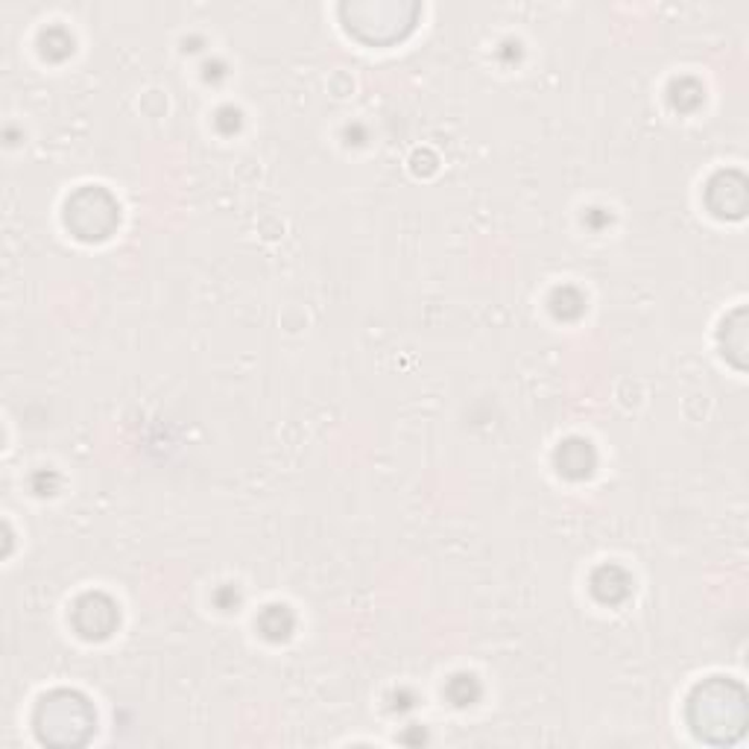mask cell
I'll return each instance as SVG.
<instances>
[{
    "instance_id": "7",
    "label": "cell",
    "mask_w": 749,
    "mask_h": 749,
    "mask_svg": "<svg viewBox=\"0 0 749 749\" xmlns=\"http://www.w3.org/2000/svg\"><path fill=\"white\" fill-rule=\"evenodd\" d=\"M747 310L738 308L726 322H723V355L732 357L735 366H744V352H747V328H744Z\"/></svg>"
},
{
    "instance_id": "3",
    "label": "cell",
    "mask_w": 749,
    "mask_h": 749,
    "mask_svg": "<svg viewBox=\"0 0 749 749\" xmlns=\"http://www.w3.org/2000/svg\"><path fill=\"white\" fill-rule=\"evenodd\" d=\"M65 223L79 241H106L120 223V208L106 188L86 185L67 200Z\"/></svg>"
},
{
    "instance_id": "4",
    "label": "cell",
    "mask_w": 749,
    "mask_h": 749,
    "mask_svg": "<svg viewBox=\"0 0 749 749\" xmlns=\"http://www.w3.org/2000/svg\"><path fill=\"white\" fill-rule=\"evenodd\" d=\"M91 609H94L91 597L86 595L74 606V626L82 638H106L117 624V606L109 597L97 595V612H91Z\"/></svg>"
},
{
    "instance_id": "1",
    "label": "cell",
    "mask_w": 749,
    "mask_h": 749,
    "mask_svg": "<svg viewBox=\"0 0 749 749\" xmlns=\"http://www.w3.org/2000/svg\"><path fill=\"white\" fill-rule=\"evenodd\" d=\"M688 726L700 740L714 747L738 744L747 732V694L738 683L714 676L688 697Z\"/></svg>"
},
{
    "instance_id": "5",
    "label": "cell",
    "mask_w": 749,
    "mask_h": 749,
    "mask_svg": "<svg viewBox=\"0 0 749 749\" xmlns=\"http://www.w3.org/2000/svg\"><path fill=\"white\" fill-rule=\"evenodd\" d=\"M721 193V200H709V208L718 217H740V214L747 212V182H744V176L738 174V179L732 182V191H723L721 188V179L714 176L709 182V191H706V196H718Z\"/></svg>"
},
{
    "instance_id": "2",
    "label": "cell",
    "mask_w": 749,
    "mask_h": 749,
    "mask_svg": "<svg viewBox=\"0 0 749 749\" xmlns=\"http://www.w3.org/2000/svg\"><path fill=\"white\" fill-rule=\"evenodd\" d=\"M36 735L50 747H79L91 738L97 714L77 691H53L36 706Z\"/></svg>"
},
{
    "instance_id": "6",
    "label": "cell",
    "mask_w": 749,
    "mask_h": 749,
    "mask_svg": "<svg viewBox=\"0 0 749 749\" xmlns=\"http://www.w3.org/2000/svg\"><path fill=\"white\" fill-rule=\"evenodd\" d=\"M557 466L566 478H586L595 469V452L583 440H568L557 454Z\"/></svg>"
}]
</instances>
